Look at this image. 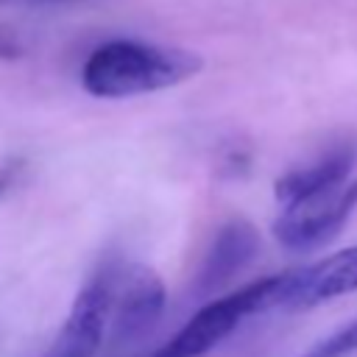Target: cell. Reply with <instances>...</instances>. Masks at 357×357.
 Returning a JSON list of instances; mask_svg holds the SVG:
<instances>
[{
    "instance_id": "obj_1",
    "label": "cell",
    "mask_w": 357,
    "mask_h": 357,
    "mask_svg": "<svg viewBox=\"0 0 357 357\" xmlns=\"http://www.w3.org/2000/svg\"><path fill=\"white\" fill-rule=\"evenodd\" d=\"M204 61L190 50L112 39L89 53L81 67V86L95 98H131L167 89L192 78Z\"/></svg>"
},
{
    "instance_id": "obj_2",
    "label": "cell",
    "mask_w": 357,
    "mask_h": 357,
    "mask_svg": "<svg viewBox=\"0 0 357 357\" xmlns=\"http://www.w3.org/2000/svg\"><path fill=\"white\" fill-rule=\"evenodd\" d=\"M282 284V273L262 276L240 290H231L209 304H204L165 346H159L151 357H204L220 340H226L248 315L276 307V293Z\"/></svg>"
},
{
    "instance_id": "obj_3",
    "label": "cell",
    "mask_w": 357,
    "mask_h": 357,
    "mask_svg": "<svg viewBox=\"0 0 357 357\" xmlns=\"http://www.w3.org/2000/svg\"><path fill=\"white\" fill-rule=\"evenodd\" d=\"M114 271L117 257H106L81 284L73 307L42 357H98V351L112 337V312H114Z\"/></svg>"
},
{
    "instance_id": "obj_4",
    "label": "cell",
    "mask_w": 357,
    "mask_h": 357,
    "mask_svg": "<svg viewBox=\"0 0 357 357\" xmlns=\"http://www.w3.org/2000/svg\"><path fill=\"white\" fill-rule=\"evenodd\" d=\"M354 209L357 178H349L332 190L282 206V215L273 220V237L287 251H315L343 231Z\"/></svg>"
},
{
    "instance_id": "obj_5",
    "label": "cell",
    "mask_w": 357,
    "mask_h": 357,
    "mask_svg": "<svg viewBox=\"0 0 357 357\" xmlns=\"http://www.w3.org/2000/svg\"><path fill=\"white\" fill-rule=\"evenodd\" d=\"M167 301L165 282L139 262L117 257L114 271V312H112V349L131 346L153 329Z\"/></svg>"
},
{
    "instance_id": "obj_6",
    "label": "cell",
    "mask_w": 357,
    "mask_h": 357,
    "mask_svg": "<svg viewBox=\"0 0 357 357\" xmlns=\"http://www.w3.org/2000/svg\"><path fill=\"white\" fill-rule=\"evenodd\" d=\"M354 290H357V245H349L324 257L315 265L284 271L276 293V307L310 310Z\"/></svg>"
},
{
    "instance_id": "obj_7",
    "label": "cell",
    "mask_w": 357,
    "mask_h": 357,
    "mask_svg": "<svg viewBox=\"0 0 357 357\" xmlns=\"http://www.w3.org/2000/svg\"><path fill=\"white\" fill-rule=\"evenodd\" d=\"M354 167H357V137L343 134V137L332 139L310 162L296 165L293 170L279 176L276 184H273V195L282 206L296 204L301 198L318 195L324 190H332V187L349 181Z\"/></svg>"
},
{
    "instance_id": "obj_8",
    "label": "cell",
    "mask_w": 357,
    "mask_h": 357,
    "mask_svg": "<svg viewBox=\"0 0 357 357\" xmlns=\"http://www.w3.org/2000/svg\"><path fill=\"white\" fill-rule=\"evenodd\" d=\"M257 251H259L257 229L243 218L226 220L218 229V234L212 237V243L204 254V262L195 273V282H192L195 293L209 296V293L226 287L245 265H251Z\"/></svg>"
},
{
    "instance_id": "obj_9",
    "label": "cell",
    "mask_w": 357,
    "mask_h": 357,
    "mask_svg": "<svg viewBox=\"0 0 357 357\" xmlns=\"http://www.w3.org/2000/svg\"><path fill=\"white\" fill-rule=\"evenodd\" d=\"M351 354H357V318H351L349 324L337 326L326 337L315 340L298 357H351Z\"/></svg>"
},
{
    "instance_id": "obj_10",
    "label": "cell",
    "mask_w": 357,
    "mask_h": 357,
    "mask_svg": "<svg viewBox=\"0 0 357 357\" xmlns=\"http://www.w3.org/2000/svg\"><path fill=\"white\" fill-rule=\"evenodd\" d=\"M17 170H20V162H8V165L0 167V195L11 187V181L17 178Z\"/></svg>"
}]
</instances>
